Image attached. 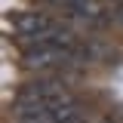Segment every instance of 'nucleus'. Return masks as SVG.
Here are the masks:
<instances>
[{"instance_id": "f257e3e1", "label": "nucleus", "mask_w": 123, "mask_h": 123, "mask_svg": "<svg viewBox=\"0 0 123 123\" xmlns=\"http://www.w3.org/2000/svg\"><path fill=\"white\" fill-rule=\"evenodd\" d=\"M74 95L68 92L65 80H52V77H37L22 86V92L15 95V102H31V105H43V108H59L65 102H71Z\"/></svg>"}, {"instance_id": "7ed1b4c3", "label": "nucleus", "mask_w": 123, "mask_h": 123, "mask_svg": "<svg viewBox=\"0 0 123 123\" xmlns=\"http://www.w3.org/2000/svg\"><path fill=\"white\" fill-rule=\"evenodd\" d=\"M108 3V15H111V25L123 28V0H105Z\"/></svg>"}, {"instance_id": "f03ea898", "label": "nucleus", "mask_w": 123, "mask_h": 123, "mask_svg": "<svg viewBox=\"0 0 123 123\" xmlns=\"http://www.w3.org/2000/svg\"><path fill=\"white\" fill-rule=\"evenodd\" d=\"M55 18H49L46 12H40V9H25V12H18L12 18V31L18 34V37H25L28 43H34V40H46L52 31H55Z\"/></svg>"}]
</instances>
